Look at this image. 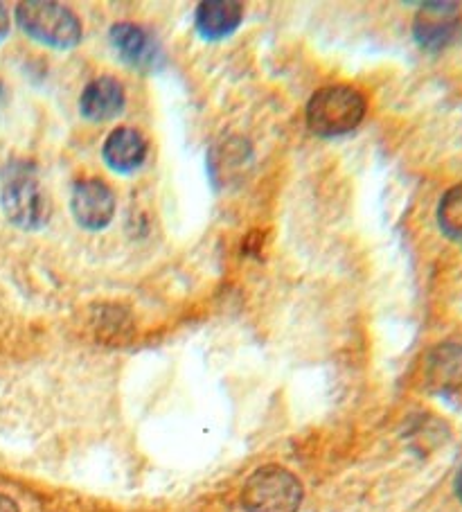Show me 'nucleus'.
I'll use <instances>...</instances> for the list:
<instances>
[{
    "label": "nucleus",
    "mask_w": 462,
    "mask_h": 512,
    "mask_svg": "<svg viewBox=\"0 0 462 512\" xmlns=\"http://www.w3.org/2000/svg\"><path fill=\"white\" fill-rule=\"evenodd\" d=\"M460 19L458 3H424L413 21L415 41L426 50H442L456 39Z\"/></svg>",
    "instance_id": "nucleus-6"
},
{
    "label": "nucleus",
    "mask_w": 462,
    "mask_h": 512,
    "mask_svg": "<svg viewBox=\"0 0 462 512\" xmlns=\"http://www.w3.org/2000/svg\"><path fill=\"white\" fill-rule=\"evenodd\" d=\"M102 156H104V163L109 165L113 172H120V174L136 172L138 167L145 163L147 140L136 129L118 127L115 131H111L109 138H106Z\"/></svg>",
    "instance_id": "nucleus-10"
},
{
    "label": "nucleus",
    "mask_w": 462,
    "mask_h": 512,
    "mask_svg": "<svg viewBox=\"0 0 462 512\" xmlns=\"http://www.w3.org/2000/svg\"><path fill=\"white\" fill-rule=\"evenodd\" d=\"M111 43L122 61L133 68H145L156 57V43L136 23H115L111 28Z\"/></svg>",
    "instance_id": "nucleus-11"
},
{
    "label": "nucleus",
    "mask_w": 462,
    "mask_h": 512,
    "mask_svg": "<svg viewBox=\"0 0 462 512\" xmlns=\"http://www.w3.org/2000/svg\"><path fill=\"white\" fill-rule=\"evenodd\" d=\"M0 206L10 224L23 231H39L52 217V201L30 163H12L7 167Z\"/></svg>",
    "instance_id": "nucleus-1"
},
{
    "label": "nucleus",
    "mask_w": 462,
    "mask_h": 512,
    "mask_svg": "<svg viewBox=\"0 0 462 512\" xmlns=\"http://www.w3.org/2000/svg\"><path fill=\"white\" fill-rule=\"evenodd\" d=\"M244 21V5L237 0H206L194 12V25L203 39L219 41L233 34Z\"/></svg>",
    "instance_id": "nucleus-8"
},
{
    "label": "nucleus",
    "mask_w": 462,
    "mask_h": 512,
    "mask_svg": "<svg viewBox=\"0 0 462 512\" xmlns=\"http://www.w3.org/2000/svg\"><path fill=\"white\" fill-rule=\"evenodd\" d=\"M7 34H10V12L7 7L0 3V41H3Z\"/></svg>",
    "instance_id": "nucleus-13"
},
{
    "label": "nucleus",
    "mask_w": 462,
    "mask_h": 512,
    "mask_svg": "<svg viewBox=\"0 0 462 512\" xmlns=\"http://www.w3.org/2000/svg\"><path fill=\"white\" fill-rule=\"evenodd\" d=\"M302 503V483L298 476L280 465H264L255 470L242 490L246 512H298Z\"/></svg>",
    "instance_id": "nucleus-4"
},
{
    "label": "nucleus",
    "mask_w": 462,
    "mask_h": 512,
    "mask_svg": "<svg viewBox=\"0 0 462 512\" xmlns=\"http://www.w3.org/2000/svg\"><path fill=\"white\" fill-rule=\"evenodd\" d=\"M70 210L86 231H102L115 215V194L100 179H82L73 185Z\"/></svg>",
    "instance_id": "nucleus-5"
},
{
    "label": "nucleus",
    "mask_w": 462,
    "mask_h": 512,
    "mask_svg": "<svg viewBox=\"0 0 462 512\" xmlns=\"http://www.w3.org/2000/svg\"><path fill=\"white\" fill-rule=\"evenodd\" d=\"M0 512H19V506L5 494H0Z\"/></svg>",
    "instance_id": "nucleus-14"
},
{
    "label": "nucleus",
    "mask_w": 462,
    "mask_h": 512,
    "mask_svg": "<svg viewBox=\"0 0 462 512\" xmlns=\"http://www.w3.org/2000/svg\"><path fill=\"white\" fill-rule=\"evenodd\" d=\"M124 109V88L115 77H97L84 88L79 111L91 122H106L120 116Z\"/></svg>",
    "instance_id": "nucleus-9"
},
{
    "label": "nucleus",
    "mask_w": 462,
    "mask_h": 512,
    "mask_svg": "<svg viewBox=\"0 0 462 512\" xmlns=\"http://www.w3.org/2000/svg\"><path fill=\"white\" fill-rule=\"evenodd\" d=\"M453 488H456V497L462 501V467H460V472L456 476V485H453Z\"/></svg>",
    "instance_id": "nucleus-15"
},
{
    "label": "nucleus",
    "mask_w": 462,
    "mask_h": 512,
    "mask_svg": "<svg viewBox=\"0 0 462 512\" xmlns=\"http://www.w3.org/2000/svg\"><path fill=\"white\" fill-rule=\"evenodd\" d=\"M438 222L444 235L462 242V185L444 192L438 206Z\"/></svg>",
    "instance_id": "nucleus-12"
},
{
    "label": "nucleus",
    "mask_w": 462,
    "mask_h": 512,
    "mask_svg": "<svg viewBox=\"0 0 462 512\" xmlns=\"http://www.w3.org/2000/svg\"><path fill=\"white\" fill-rule=\"evenodd\" d=\"M426 384L433 393L460 395L462 393V346L442 343L426 357Z\"/></svg>",
    "instance_id": "nucleus-7"
},
{
    "label": "nucleus",
    "mask_w": 462,
    "mask_h": 512,
    "mask_svg": "<svg viewBox=\"0 0 462 512\" xmlns=\"http://www.w3.org/2000/svg\"><path fill=\"white\" fill-rule=\"evenodd\" d=\"M366 97L352 86H325L307 104V125L321 138H336L361 125L366 116Z\"/></svg>",
    "instance_id": "nucleus-2"
},
{
    "label": "nucleus",
    "mask_w": 462,
    "mask_h": 512,
    "mask_svg": "<svg viewBox=\"0 0 462 512\" xmlns=\"http://www.w3.org/2000/svg\"><path fill=\"white\" fill-rule=\"evenodd\" d=\"M16 21L28 37L50 48L70 50L82 41V21L77 14L59 3L28 0L16 7Z\"/></svg>",
    "instance_id": "nucleus-3"
}]
</instances>
